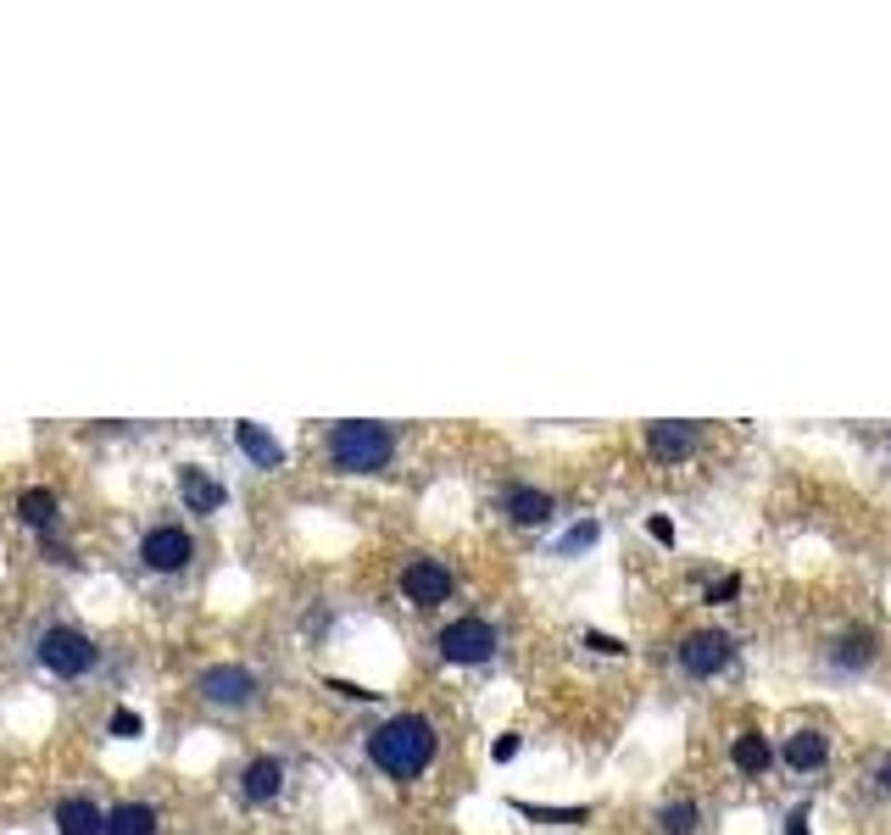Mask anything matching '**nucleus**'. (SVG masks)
Returning <instances> with one entry per match:
<instances>
[{
	"label": "nucleus",
	"instance_id": "1",
	"mask_svg": "<svg viewBox=\"0 0 891 835\" xmlns=\"http://www.w3.org/2000/svg\"><path fill=\"white\" fill-rule=\"evenodd\" d=\"M368 757L390 774V779H418L434 763V724L423 713H396L368 735Z\"/></svg>",
	"mask_w": 891,
	"mask_h": 835
},
{
	"label": "nucleus",
	"instance_id": "2",
	"mask_svg": "<svg viewBox=\"0 0 891 835\" xmlns=\"http://www.w3.org/2000/svg\"><path fill=\"white\" fill-rule=\"evenodd\" d=\"M396 457V435L384 424H368V418H351V424L329 430V463L340 474H379Z\"/></svg>",
	"mask_w": 891,
	"mask_h": 835
},
{
	"label": "nucleus",
	"instance_id": "3",
	"mask_svg": "<svg viewBox=\"0 0 891 835\" xmlns=\"http://www.w3.org/2000/svg\"><path fill=\"white\" fill-rule=\"evenodd\" d=\"M40 663H46V674H57V680H84V674L96 668V641H90L84 630H73V624H51V630L40 635Z\"/></svg>",
	"mask_w": 891,
	"mask_h": 835
},
{
	"label": "nucleus",
	"instance_id": "4",
	"mask_svg": "<svg viewBox=\"0 0 891 835\" xmlns=\"http://www.w3.org/2000/svg\"><path fill=\"white\" fill-rule=\"evenodd\" d=\"M440 657L446 663H491V652H497V630L485 624V618H458V624H446L440 630Z\"/></svg>",
	"mask_w": 891,
	"mask_h": 835
},
{
	"label": "nucleus",
	"instance_id": "5",
	"mask_svg": "<svg viewBox=\"0 0 891 835\" xmlns=\"http://www.w3.org/2000/svg\"><path fill=\"white\" fill-rule=\"evenodd\" d=\"M730 657H735V641H730L724 630H697V635H685V641H680V668H685L691 680H713V674H724V668H730Z\"/></svg>",
	"mask_w": 891,
	"mask_h": 835
},
{
	"label": "nucleus",
	"instance_id": "6",
	"mask_svg": "<svg viewBox=\"0 0 891 835\" xmlns=\"http://www.w3.org/2000/svg\"><path fill=\"white\" fill-rule=\"evenodd\" d=\"M196 685L212 707H251L257 702V674L240 668V663H212V668H201Z\"/></svg>",
	"mask_w": 891,
	"mask_h": 835
},
{
	"label": "nucleus",
	"instance_id": "7",
	"mask_svg": "<svg viewBox=\"0 0 891 835\" xmlns=\"http://www.w3.org/2000/svg\"><path fill=\"white\" fill-rule=\"evenodd\" d=\"M190 557H196V541H190V530H179V524H157V530L140 541V563H146L151 574H179Z\"/></svg>",
	"mask_w": 891,
	"mask_h": 835
},
{
	"label": "nucleus",
	"instance_id": "8",
	"mask_svg": "<svg viewBox=\"0 0 891 835\" xmlns=\"http://www.w3.org/2000/svg\"><path fill=\"white\" fill-rule=\"evenodd\" d=\"M452 569L446 563H434V557H418V563H407L401 569V596L412 602V607H440L446 596H452Z\"/></svg>",
	"mask_w": 891,
	"mask_h": 835
},
{
	"label": "nucleus",
	"instance_id": "9",
	"mask_svg": "<svg viewBox=\"0 0 891 835\" xmlns=\"http://www.w3.org/2000/svg\"><path fill=\"white\" fill-rule=\"evenodd\" d=\"M697 424H680V418H669V424H647V452L658 463H685L697 452Z\"/></svg>",
	"mask_w": 891,
	"mask_h": 835
},
{
	"label": "nucleus",
	"instance_id": "10",
	"mask_svg": "<svg viewBox=\"0 0 891 835\" xmlns=\"http://www.w3.org/2000/svg\"><path fill=\"white\" fill-rule=\"evenodd\" d=\"M780 757H785V768L813 774V768H824V763H830V735H824V730H797V735H785Z\"/></svg>",
	"mask_w": 891,
	"mask_h": 835
},
{
	"label": "nucleus",
	"instance_id": "11",
	"mask_svg": "<svg viewBox=\"0 0 891 835\" xmlns=\"http://www.w3.org/2000/svg\"><path fill=\"white\" fill-rule=\"evenodd\" d=\"M179 496H184L190 513H218V507L229 502V491H223L207 469H179Z\"/></svg>",
	"mask_w": 891,
	"mask_h": 835
},
{
	"label": "nucleus",
	"instance_id": "12",
	"mask_svg": "<svg viewBox=\"0 0 891 835\" xmlns=\"http://www.w3.org/2000/svg\"><path fill=\"white\" fill-rule=\"evenodd\" d=\"M502 507H508V519L524 524V530H535V524H547V519L558 513V502H552L547 491H535V485H513V491L502 496Z\"/></svg>",
	"mask_w": 891,
	"mask_h": 835
},
{
	"label": "nucleus",
	"instance_id": "13",
	"mask_svg": "<svg viewBox=\"0 0 891 835\" xmlns=\"http://www.w3.org/2000/svg\"><path fill=\"white\" fill-rule=\"evenodd\" d=\"M240 791H246V802H279V791H284V763H279V757H251L246 774H240Z\"/></svg>",
	"mask_w": 891,
	"mask_h": 835
},
{
	"label": "nucleus",
	"instance_id": "14",
	"mask_svg": "<svg viewBox=\"0 0 891 835\" xmlns=\"http://www.w3.org/2000/svg\"><path fill=\"white\" fill-rule=\"evenodd\" d=\"M101 829H107V813L90 796H62L57 802V835H101Z\"/></svg>",
	"mask_w": 891,
	"mask_h": 835
},
{
	"label": "nucleus",
	"instance_id": "15",
	"mask_svg": "<svg viewBox=\"0 0 891 835\" xmlns=\"http://www.w3.org/2000/svg\"><path fill=\"white\" fill-rule=\"evenodd\" d=\"M234 446H240L257 469H284V446H279L262 424H251V418H240V424H234Z\"/></svg>",
	"mask_w": 891,
	"mask_h": 835
},
{
	"label": "nucleus",
	"instance_id": "16",
	"mask_svg": "<svg viewBox=\"0 0 891 835\" xmlns=\"http://www.w3.org/2000/svg\"><path fill=\"white\" fill-rule=\"evenodd\" d=\"M101 835H157V807L151 802H118V807H107Z\"/></svg>",
	"mask_w": 891,
	"mask_h": 835
},
{
	"label": "nucleus",
	"instance_id": "17",
	"mask_svg": "<svg viewBox=\"0 0 891 835\" xmlns=\"http://www.w3.org/2000/svg\"><path fill=\"white\" fill-rule=\"evenodd\" d=\"M57 513H62V507H57V491H46V485H29V491L18 496V519H23L29 530H40V535L57 524Z\"/></svg>",
	"mask_w": 891,
	"mask_h": 835
},
{
	"label": "nucleus",
	"instance_id": "18",
	"mask_svg": "<svg viewBox=\"0 0 891 835\" xmlns=\"http://www.w3.org/2000/svg\"><path fill=\"white\" fill-rule=\"evenodd\" d=\"M769 763H774V752H769V741H763V735H741V741H735V768L763 774Z\"/></svg>",
	"mask_w": 891,
	"mask_h": 835
},
{
	"label": "nucleus",
	"instance_id": "19",
	"mask_svg": "<svg viewBox=\"0 0 891 835\" xmlns=\"http://www.w3.org/2000/svg\"><path fill=\"white\" fill-rule=\"evenodd\" d=\"M658 824H663V835H697V824H702V807H697V802H669Z\"/></svg>",
	"mask_w": 891,
	"mask_h": 835
},
{
	"label": "nucleus",
	"instance_id": "20",
	"mask_svg": "<svg viewBox=\"0 0 891 835\" xmlns=\"http://www.w3.org/2000/svg\"><path fill=\"white\" fill-rule=\"evenodd\" d=\"M597 541H602V524H597V519H585V524H574V530L558 541V557H580V552H591Z\"/></svg>",
	"mask_w": 891,
	"mask_h": 835
},
{
	"label": "nucleus",
	"instance_id": "21",
	"mask_svg": "<svg viewBox=\"0 0 891 835\" xmlns=\"http://www.w3.org/2000/svg\"><path fill=\"white\" fill-rule=\"evenodd\" d=\"M874 657V635L869 630H852L847 641H841V652H835V663H847V668H863Z\"/></svg>",
	"mask_w": 891,
	"mask_h": 835
},
{
	"label": "nucleus",
	"instance_id": "22",
	"mask_svg": "<svg viewBox=\"0 0 891 835\" xmlns=\"http://www.w3.org/2000/svg\"><path fill=\"white\" fill-rule=\"evenodd\" d=\"M524 818H541V824H580L585 807H541V802H519Z\"/></svg>",
	"mask_w": 891,
	"mask_h": 835
},
{
	"label": "nucleus",
	"instance_id": "23",
	"mask_svg": "<svg viewBox=\"0 0 891 835\" xmlns=\"http://www.w3.org/2000/svg\"><path fill=\"white\" fill-rule=\"evenodd\" d=\"M107 730H112V735H118V741H134V735H140V730H146V718H140V713H134V707H118V713H112V724H107Z\"/></svg>",
	"mask_w": 891,
	"mask_h": 835
},
{
	"label": "nucleus",
	"instance_id": "24",
	"mask_svg": "<svg viewBox=\"0 0 891 835\" xmlns=\"http://www.w3.org/2000/svg\"><path fill=\"white\" fill-rule=\"evenodd\" d=\"M735 596H741V574H724V580L708 585V602H713V607H724V602H735Z\"/></svg>",
	"mask_w": 891,
	"mask_h": 835
},
{
	"label": "nucleus",
	"instance_id": "25",
	"mask_svg": "<svg viewBox=\"0 0 891 835\" xmlns=\"http://www.w3.org/2000/svg\"><path fill=\"white\" fill-rule=\"evenodd\" d=\"M585 646H591V652H602V657H624V652H630L619 635H602V630H591V635H585Z\"/></svg>",
	"mask_w": 891,
	"mask_h": 835
},
{
	"label": "nucleus",
	"instance_id": "26",
	"mask_svg": "<svg viewBox=\"0 0 891 835\" xmlns=\"http://www.w3.org/2000/svg\"><path fill=\"white\" fill-rule=\"evenodd\" d=\"M329 691H340V696H351V702H373L379 691H362V685H351V680H329Z\"/></svg>",
	"mask_w": 891,
	"mask_h": 835
},
{
	"label": "nucleus",
	"instance_id": "27",
	"mask_svg": "<svg viewBox=\"0 0 891 835\" xmlns=\"http://www.w3.org/2000/svg\"><path fill=\"white\" fill-rule=\"evenodd\" d=\"M491 757H497V763H513V757H519V735H497Z\"/></svg>",
	"mask_w": 891,
	"mask_h": 835
},
{
	"label": "nucleus",
	"instance_id": "28",
	"mask_svg": "<svg viewBox=\"0 0 891 835\" xmlns=\"http://www.w3.org/2000/svg\"><path fill=\"white\" fill-rule=\"evenodd\" d=\"M647 530H652V535H658V541H663V546H669V541H674V524H669V519H647Z\"/></svg>",
	"mask_w": 891,
	"mask_h": 835
},
{
	"label": "nucleus",
	"instance_id": "29",
	"mask_svg": "<svg viewBox=\"0 0 891 835\" xmlns=\"http://www.w3.org/2000/svg\"><path fill=\"white\" fill-rule=\"evenodd\" d=\"M874 779H880V785H885V791H891V757H885V763H880V768H874Z\"/></svg>",
	"mask_w": 891,
	"mask_h": 835
}]
</instances>
